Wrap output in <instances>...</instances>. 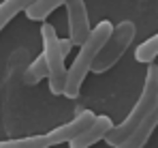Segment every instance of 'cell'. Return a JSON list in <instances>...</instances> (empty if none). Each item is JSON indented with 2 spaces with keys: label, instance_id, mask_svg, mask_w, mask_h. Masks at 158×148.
Returning <instances> with one entry per match:
<instances>
[{
  "label": "cell",
  "instance_id": "obj_9",
  "mask_svg": "<svg viewBox=\"0 0 158 148\" xmlns=\"http://www.w3.org/2000/svg\"><path fill=\"white\" fill-rule=\"evenodd\" d=\"M66 0H36L34 4H30L26 9V15L28 20L32 22H45L58 7H62Z\"/></svg>",
  "mask_w": 158,
  "mask_h": 148
},
{
  "label": "cell",
  "instance_id": "obj_8",
  "mask_svg": "<svg viewBox=\"0 0 158 148\" xmlns=\"http://www.w3.org/2000/svg\"><path fill=\"white\" fill-rule=\"evenodd\" d=\"M111 127H113V120H111L109 116H96L94 123L90 124L83 133H79L75 140L69 142V146L71 148H90V146H94V144H98L101 140H105L107 133L111 131Z\"/></svg>",
  "mask_w": 158,
  "mask_h": 148
},
{
  "label": "cell",
  "instance_id": "obj_7",
  "mask_svg": "<svg viewBox=\"0 0 158 148\" xmlns=\"http://www.w3.org/2000/svg\"><path fill=\"white\" fill-rule=\"evenodd\" d=\"M156 127H158V99H156V105L152 107V112L132 129V133L122 144H118L115 148H143L148 144V140L152 137V133H154Z\"/></svg>",
  "mask_w": 158,
  "mask_h": 148
},
{
  "label": "cell",
  "instance_id": "obj_5",
  "mask_svg": "<svg viewBox=\"0 0 158 148\" xmlns=\"http://www.w3.org/2000/svg\"><path fill=\"white\" fill-rule=\"evenodd\" d=\"M66 17H69V39L73 45H83L85 39L90 37V17L83 0H66Z\"/></svg>",
  "mask_w": 158,
  "mask_h": 148
},
{
  "label": "cell",
  "instance_id": "obj_1",
  "mask_svg": "<svg viewBox=\"0 0 158 148\" xmlns=\"http://www.w3.org/2000/svg\"><path fill=\"white\" fill-rule=\"evenodd\" d=\"M113 30V24L111 22H101L96 28H92L90 37L85 39L83 45H79V54L75 58V62L71 65V69H66V84H64V97L69 99H77L79 97V90H81V84L85 79L88 71L92 69V62L96 58V54L101 52L103 43L107 41V37L111 34Z\"/></svg>",
  "mask_w": 158,
  "mask_h": 148
},
{
  "label": "cell",
  "instance_id": "obj_11",
  "mask_svg": "<svg viewBox=\"0 0 158 148\" xmlns=\"http://www.w3.org/2000/svg\"><path fill=\"white\" fill-rule=\"evenodd\" d=\"M156 56H158V32L135 49V60L143 62V65H152L156 60Z\"/></svg>",
  "mask_w": 158,
  "mask_h": 148
},
{
  "label": "cell",
  "instance_id": "obj_2",
  "mask_svg": "<svg viewBox=\"0 0 158 148\" xmlns=\"http://www.w3.org/2000/svg\"><path fill=\"white\" fill-rule=\"evenodd\" d=\"M156 99H158V65L152 62V65H148V73H145V84H143L141 97L137 99V103L131 110V114L122 123L111 127V131L107 133V137H105L107 144L113 148L118 144H122L132 133V129L152 112V107L156 105Z\"/></svg>",
  "mask_w": 158,
  "mask_h": 148
},
{
  "label": "cell",
  "instance_id": "obj_14",
  "mask_svg": "<svg viewBox=\"0 0 158 148\" xmlns=\"http://www.w3.org/2000/svg\"><path fill=\"white\" fill-rule=\"evenodd\" d=\"M75 47L73 43H71V39H60V52H62V56L66 58L69 54H71V49Z\"/></svg>",
  "mask_w": 158,
  "mask_h": 148
},
{
  "label": "cell",
  "instance_id": "obj_10",
  "mask_svg": "<svg viewBox=\"0 0 158 148\" xmlns=\"http://www.w3.org/2000/svg\"><path fill=\"white\" fill-rule=\"evenodd\" d=\"M36 0H2L0 2V32H2V28L9 24L17 13H22V11H26L30 4H34Z\"/></svg>",
  "mask_w": 158,
  "mask_h": 148
},
{
  "label": "cell",
  "instance_id": "obj_4",
  "mask_svg": "<svg viewBox=\"0 0 158 148\" xmlns=\"http://www.w3.org/2000/svg\"><path fill=\"white\" fill-rule=\"evenodd\" d=\"M41 37H43V58L47 65V79H49V90L52 95H62L64 84H66V67H64V56L60 52V39L52 24L41 26Z\"/></svg>",
  "mask_w": 158,
  "mask_h": 148
},
{
  "label": "cell",
  "instance_id": "obj_13",
  "mask_svg": "<svg viewBox=\"0 0 158 148\" xmlns=\"http://www.w3.org/2000/svg\"><path fill=\"white\" fill-rule=\"evenodd\" d=\"M45 77H47V65H45V58L41 54V56H36V60L30 62V67L26 69V73H24V79H26V84L34 86L41 79H45Z\"/></svg>",
  "mask_w": 158,
  "mask_h": 148
},
{
  "label": "cell",
  "instance_id": "obj_12",
  "mask_svg": "<svg viewBox=\"0 0 158 148\" xmlns=\"http://www.w3.org/2000/svg\"><path fill=\"white\" fill-rule=\"evenodd\" d=\"M0 148H49V142L45 135H32L22 140H4L0 142Z\"/></svg>",
  "mask_w": 158,
  "mask_h": 148
},
{
  "label": "cell",
  "instance_id": "obj_6",
  "mask_svg": "<svg viewBox=\"0 0 158 148\" xmlns=\"http://www.w3.org/2000/svg\"><path fill=\"white\" fill-rule=\"evenodd\" d=\"M94 118H96L94 112L83 110V112H79L71 123H66V124H62V127H58V129H53V131H49L45 135L47 142H49V148L58 146V144H69L71 140H75L79 133H83L90 124L94 123Z\"/></svg>",
  "mask_w": 158,
  "mask_h": 148
},
{
  "label": "cell",
  "instance_id": "obj_3",
  "mask_svg": "<svg viewBox=\"0 0 158 148\" xmlns=\"http://www.w3.org/2000/svg\"><path fill=\"white\" fill-rule=\"evenodd\" d=\"M135 34H137V28L128 20H124V22H120L118 26H113L111 34L107 37V41L103 43L101 52L96 54L90 71H94V73H105V71H109L126 54V49L131 47Z\"/></svg>",
  "mask_w": 158,
  "mask_h": 148
}]
</instances>
